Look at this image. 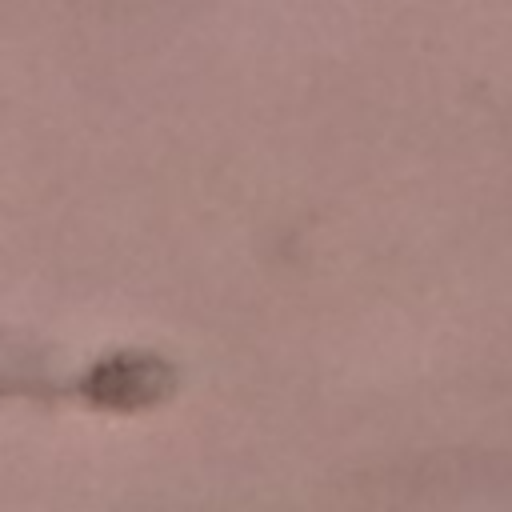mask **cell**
<instances>
[{"label":"cell","instance_id":"6da1fadb","mask_svg":"<svg viewBox=\"0 0 512 512\" xmlns=\"http://www.w3.org/2000/svg\"><path fill=\"white\" fill-rule=\"evenodd\" d=\"M172 384V372L152 356H116L100 364L88 380V392L108 408H144L160 400Z\"/></svg>","mask_w":512,"mask_h":512}]
</instances>
